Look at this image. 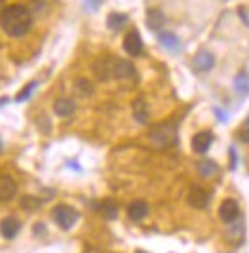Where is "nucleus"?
<instances>
[{
	"label": "nucleus",
	"mask_w": 249,
	"mask_h": 253,
	"mask_svg": "<svg viewBox=\"0 0 249 253\" xmlns=\"http://www.w3.org/2000/svg\"><path fill=\"white\" fill-rule=\"evenodd\" d=\"M0 25L2 31L10 37H23L33 25V15L23 4H10L0 13Z\"/></svg>",
	"instance_id": "nucleus-1"
},
{
	"label": "nucleus",
	"mask_w": 249,
	"mask_h": 253,
	"mask_svg": "<svg viewBox=\"0 0 249 253\" xmlns=\"http://www.w3.org/2000/svg\"><path fill=\"white\" fill-rule=\"evenodd\" d=\"M53 221L57 223V227L63 228V230H69V228L75 227V223L78 221V211H76L75 208H71V206H57L55 210H53Z\"/></svg>",
	"instance_id": "nucleus-2"
},
{
	"label": "nucleus",
	"mask_w": 249,
	"mask_h": 253,
	"mask_svg": "<svg viewBox=\"0 0 249 253\" xmlns=\"http://www.w3.org/2000/svg\"><path fill=\"white\" fill-rule=\"evenodd\" d=\"M124 50L127 55H133V57H137L143 53V40H141V35H139V31H129L124 38Z\"/></svg>",
	"instance_id": "nucleus-3"
},
{
	"label": "nucleus",
	"mask_w": 249,
	"mask_h": 253,
	"mask_svg": "<svg viewBox=\"0 0 249 253\" xmlns=\"http://www.w3.org/2000/svg\"><path fill=\"white\" fill-rule=\"evenodd\" d=\"M192 67L198 73H209L213 67H215V55H213L211 51H206V50L198 51L194 55V59H192Z\"/></svg>",
	"instance_id": "nucleus-4"
},
{
	"label": "nucleus",
	"mask_w": 249,
	"mask_h": 253,
	"mask_svg": "<svg viewBox=\"0 0 249 253\" xmlns=\"http://www.w3.org/2000/svg\"><path fill=\"white\" fill-rule=\"evenodd\" d=\"M150 139L154 141L158 147H167L175 141V129L173 126H160L150 133Z\"/></svg>",
	"instance_id": "nucleus-5"
},
{
	"label": "nucleus",
	"mask_w": 249,
	"mask_h": 253,
	"mask_svg": "<svg viewBox=\"0 0 249 253\" xmlns=\"http://www.w3.org/2000/svg\"><path fill=\"white\" fill-rule=\"evenodd\" d=\"M112 76L120 78V80H129L135 76V67L125 61V59H114V67H112Z\"/></svg>",
	"instance_id": "nucleus-6"
},
{
	"label": "nucleus",
	"mask_w": 249,
	"mask_h": 253,
	"mask_svg": "<svg viewBox=\"0 0 249 253\" xmlns=\"http://www.w3.org/2000/svg\"><path fill=\"white\" fill-rule=\"evenodd\" d=\"M213 139L215 137H213L211 131H200V133H196L192 137V151L198 152V154H206V152L209 151Z\"/></svg>",
	"instance_id": "nucleus-7"
},
{
	"label": "nucleus",
	"mask_w": 249,
	"mask_h": 253,
	"mask_svg": "<svg viewBox=\"0 0 249 253\" xmlns=\"http://www.w3.org/2000/svg\"><path fill=\"white\" fill-rule=\"evenodd\" d=\"M112 67H114V59L111 57H101L93 63V73L99 80H111L112 78Z\"/></svg>",
	"instance_id": "nucleus-8"
},
{
	"label": "nucleus",
	"mask_w": 249,
	"mask_h": 253,
	"mask_svg": "<svg viewBox=\"0 0 249 253\" xmlns=\"http://www.w3.org/2000/svg\"><path fill=\"white\" fill-rule=\"evenodd\" d=\"M208 202H209V194L202 189V187H192V189H190V192H188V204H190L192 208L204 210V208L208 206Z\"/></svg>",
	"instance_id": "nucleus-9"
},
{
	"label": "nucleus",
	"mask_w": 249,
	"mask_h": 253,
	"mask_svg": "<svg viewBox=\"0 0 249 253\" xmlns=\"http://www.w3.org/2000/svg\"><path fill=\"white\" fill-rule=\"evenodd\" d=\"M17 192V185L10 175H0V200L10 202Z\"/></svg>",
	"instance_id": "nucleus-10"
},
{
	"label": "nucleus",
	"mask_w": 249,
	"mask_h": 253,
	"mask_svg": "<svg viewBox=\"0 0 249 253\" xmlns=\"http://www.w3.org/2000/svg\"><path fill=\"white\" fill-rule=\"evenodd\" d=\"M219 217L223 219L224 223H232L240 217V208L234 200H224L219 208Z\"/></svg>",
	"instance_id": "nucleus-11"
},
{
	"label": "nucleus",
	"mask_w": 249,
	"mask_h": 253,
	"mask_svg": "<svg viewBox=\"0 0 249 253\" xmlns=\"http://www.w3.org/2000/svg\"><path fill=\"white\" fill-rule=\"evenodd\" d=\"M158 42H160L162 48H166V50H169V51L181 50V40H179V37H177L175 33H169V31L158 33Z\"/></svg>",
	"instance_id": "nucleus-12"
},
{
	"label": "nucleus",
	"mask_w": 249,
	"mask_h": 253,
	"mask_svg": "<svg viewBox=\"0 0 249 253\" xmlns=\"http://www.w3.org/2000/svg\"><path fill=\"white\" fill-rule=\"evenodd\" d=\"M75 111H76V105H75V101H73V99L61 97V99H57V101L53 103V113L57 114V116H61V118L71 116Z\"/></svg>",
	"instance_id": "nucleus-13"
},
{
	"label": "nucleus",
	"mask_w": 249,
	"mask_h": 253,
	"mask_svg": "<svg viewBox=\"0 0 249 253\" xmlns=\"http://www.w3.org/2000/svg\"><path fill=\"white\" fill-rule=\"evenodd\" d=\"M131 111H133V116H135V120H137L139 124H147L149 122V105H147V101L143 97H139V99L133 101Z\"/></svg>",
	"instance_id": "nucleus-14"
},
{
	"label": "nucleus",
	"mask_w": 249,
	"mask_h": 253,
	"mask_svg": "<svg viewBox=\"0 0 249 253\" xmlns=\"http://www.w3.org/2000/svg\"><path fill=\"white\" fill-rule=\"evenodd\" d=\"M19 221L17 219H13V217H6V219H2V223H0V234L4 236V238H13L17 232H19Z\"/></svg>",
	"instance_id": "nucleus-15"
},
{
	"label": "nucleus",
	"mask_w": 249,
	"mask_h": 253,
	"mask_svg": "<svg viewBox=\"0 0 249 253\" xmlns=\"http://www.w3.org/2000/svg\"><path fill=\"white\" fill-rule=\"evenodd\" d=\"M149 213V206L147 202H143V200H137V202H131L129 204V208H127V215L131 221H141V219H145Z\"/></svg>",
	"instance_id": "nucleus-16"
},
{
	"label": "nucleus",
	"mask_w": 249,
	"mask_h": 253,
	"mask_svg": "<svg viewBox=\"0 0 249 253\" xmlns=\"http://www.w3.org/2000/svg\"><path fill=\"white\" fill-rule=\"evenodd\" d=\"M164 21H166V17H164L162 10H158V8L147 10V27H149L150 31H160Z\"/></svg>",
	"instance_id": "nucleus-17"
},
{
	"label": "nucleus",
	"mask_w": 249,
	"mask_h": 253,
	"mask_svg": "<svg viewBox=\"0 0 249 253\" xmlns=\"http://www.w3.org/2000/svg\"><path fill=\"white\" fill-rule=\"evenodd\" d=\"M234 91H236L240 97L249 95V73L248 71H240V73L234 76Z\"/></svg>",
	"instance_id": "nucleus-18"
},
{
	"label": "nucleus",
	"mask_w": 249,
	"mask_h": 253,
	"mask_svg": "<svg viewBox=\"0 0 249 253\" xmlns=\"http://www.w3.org/2000/svg\"><path fill=\"white\" fill-rule=\"evenodd\" d=\"M127 15L125 13H120V12H112L109 13V17H107V27L111 29V31H120V29H124V25L127 23Z\"/></svg>",
	"instance_id": "nucleus-19"
},
{
	"label": "nucleus",
	"mask_w": 249,
	"mask_h": 253,
	"mask_svg": "<svg viewBox=\"0 0 249 253\" xmlns=\"http://www.w3.org/2000/svg\"><path fill=\"white\" fill-rule=\"evenodd\" d=\"M99 211L103 213L105 219H114L118 215V206L114 200H105V202L99 204Z\"/></svg>",
	"instance_id": "nucleus-20"
},
{
	"label": "nucleus",
	"mask_w": 249,
	"mask_h": 253,
	"mask_svg": "<svg viewBox=\"0 0 249 253\" xmlns=\"http://www.w3.org/2000/svg\"><path fill=\"white\" fill-rule=\"evenodd\" d=\"M198 171L200 175H204V177H211L219 171V166L215 164L213 160H202L198 164Z\"/></svg>",
	"instance_id": "nucleus-21"
},
{
	"label": "nucleus",
	"mask_w": 249,
	"mask_h": 253,
	"mask_svg": "<svg viewBox=\"0 0 249 253\" xmlns=\"http://www.w3.org/2000/svg\"><path fill=\"white\" fill-rule=\"evenodd\" d=\"M75 88H76V91H78L80 95H84V97L93 93V86H91V82L86 80V78H78L75 82Z\"/></svg>",
	"instance_id": "nucleus-22"
},
{
	"label": "nucleus",
	"mask_w": 249,
	"mask_h": 253,
	"mask_svg": "<svg viewBox=\"0 0 249 253\" xmlns=\"http://www.w3.org/2000/svg\"><path fill=\"white\" fill-rule=\"evenodd\" d=\"M35 88H37V82H31V84H27L25 88L21 89L19 93H17V97H15V101L17 103H23V101H27L29 97H31V93L35 91Z\"/></svg>",
	"instance_id": "nucleus-23"
},
{
	"label": "nucleus",
	"mask_w": 249,
	"mask_h": 253,
	"mask_svg": "<svg viewBox=\"0 0 249 253\" xmlns=\"http://www.w3.org/2000/svg\"><path fill=\"white\" fill-rule=\"evenodd\" d=\"M84 6L87 8V12H95L101 6V0H84Z\"/></svg>",
	"instance_id": "nucleus-24"
},
{
	"label": "nucleus",
	"mask_w": 249,
	"mask_h": 253,
	"mask_svg": "<svg viewBox=\"0 0 249 253\" xmlns=\"http://www.w3.org/2000/svg\"><path fill=\"white\" fill-rule=\"evenodd\" d=\"M213 111H215V114H217V118H219V120H221V122H226V120H228V114L224 113V111H221V109H219V107H215V109H213Z\"/></svg>",
	"instance_id": "nucleus-25"
},
{
	"label": "nucleus",
	"mask_w": 249,
	"mask_h": 253,
	"mask_svg": "<svg viewBox=\"0 0 249 253\" xmlns=\"http://www.w3.org/2000/svg\"><path fill=\"white\" fill-rule=\"evenodd\" d=\"M21 206H25L27 210H35V208H37V202H35L33 198H23V202H21Z\"/></svg>",
	"instance_id": "nucleus-26"
},
{
	"label": "nucleus",
	"mask_w": 249,
	"mask_h": 253,
	"mask_svg": "<svg viewBox=\"0 0 249 253\" xmlns=\"http://www.w3.org/2000/svg\"><path fill=\"white\" fill-rule=\"evenodd\" d=\"M240 139L244 141V143H249V129H246V131L240 133Z\"/></svg>",
	"instance_id": "nucleus-27"
},
{
	"label": "nucleus",
	"mask_w": 249,
	"mask_h": 253,
	"mask_svg": "<svg viewBox=\"0 0 249 253\" xmlns=\"http://www.w3.org/2000/svg\"><path fill=\"white\" fill-rule=\"evenodd\" d=\"M246 124H248V126H249V116H248V120H246Z\"/></svg>",
	"instance_id": "nucleus-28"
},
{
	"label": "nucleus",
	"mask_w": 249,
	"mask_h": 253,
	"mask_svg": "<svg viewBox=\"0 0 249 253\" xmlns=\"http://www.w3.org/2000/svg\"><path fill=\"white\" fill-rule=\"evenodd\" d=\"M0 151H2V141H0Z\"/></svg>",
	"instance_id": "nucleus-29"
}]
</instances>
